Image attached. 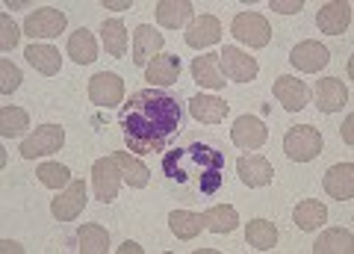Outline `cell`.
Instances as JSON below:
<instances>
[{"label": "cell", "mask_w": 354, "mask_h": 254, "mask_svg": "<svg viewBox=\"0 0 354 254\" xmlns=\"http://www.w3.org/2000/svg\"><path fill=\"white\" fill-rule=\"evenodd\" d=\"M180 101L171 92L153 89V86L130 95V101L118 113V125L124 130V145L130 154H139V157L169 148V142L180 134Z\"/></svg>", "instance_id": "cell-1"}, {"label": "cell", "mask_w": 354, "mask_h": 254, "mask_svg": "<svg viewBox=\"0 0 354 254\" xmlns=\"http://www.w3.org/2000/svg\"><path fill=\"white\" fill-rule=\"evenodd\" d=\"M162 172L177 186H195L201 195H216L225 183V154L209 142H192L165 154Z\"/></svg>", "instance_id": "cell-2"}, {"label": "cell", "mask_w": 354, "mask_h": 254, "mask_svg": "<svg viewBox=\"0 0 354 254\" xmlns=\"http://www.w3.org/2000/svg\"><path fill=\"white\" fill-rule=\"evenodd\" d=\"M283 151L286 157L295 163H310L322 154V134L313 125H295L286 130L283 136Z\"/></svg>", "instance_id": "cell-3"}, {"label": "cell", "mask_w": 354, "mask_h": 254, "mask_svg": "<svg viewBox=\"0 0 354 254\" xmlns=\"http://www.w3.org/2000/svg\"><path fill=\"white\" fill-rule=\"evenodd\" d=\"M65 145V130L59 125H41L36 127V134H30L21 142V157L24 160H36V157H48L57 154Z\"/></svg>", "instance_id": "cell-4"}, {"label": "cell", "mask_w": 354, "mask_h": 254, "mask_svg": "<svg viewBox=\"0 0 354 254\" xmlns=\"http://www.w3.org/2000/svg\"><path fill=\"white\" fill-rule=\"evenodd\" d=\"M230 33L236 36V42L248 48H266L272 39V27L260 12H239L230 24Z\"/></svg>", "instance_id": "cell-5"}, {"label": "cell", "mask_w": 354, "mask_h": 254, "mask_svg": "<svg viewBox=\"0 0 354 254\" xmlns=\"http://www.w3.org/2000/svg\"><path fill=\"white\" fill-rule=\"evenodd\" d=\"M65 24H68V18H65L62 9H57V6H41L32 15H27V21H24V36H30V39H57L59 33L65 30Z\"/></svg>", "instance_id": "cell-6"}, {"label": "cell", "mask_w": 354, "mask_h": 254, "mask_svg": "<svg viewBox=\"0 0 354 254\" xmlns=\"http://www.w3.org/2000/svg\"><path fill=\"white\" fill-rule=\"evenodd\" d=\"M121 98H124V83L121 77L113 71H101L88 80V101L95 107H118Z\"/></svg>", "instance_id": "cell-7"}, {"label": "cell", "mask_w": 354, "mask_h": 254, "mask_svg": "<svg viewBox=\"0 0 354 254\" xmlns=\"http://www.w3.org/2000/svg\"><path fill=\"white\" fill-rule=\"evenodd\" d=\"M218 65H221V74L227 77V80L234 83H248L257 77L260 65L254 57H248V53H242L239 48H225L218 53Z\"/></svg>", "instance_id": "cell-8"}, {"label": "cell", "mask_w": 354, "mask_h": 254, "mask_svg": "<svg viewBox=\"0 0 354 254\" xmlns=\"http://www.w3.org/2000/svg\"><path fill=\"white\" fill-rule=\"evenodd\" d=\"M230 139H234L236 148L257 151L266 145V139H269V127H266L257 116H239L234 121V127H230Z\"/></svg>", "instance_id": "cell-9"}, {"label": "cell", "mask_w": 354, "mask_h": 254, "mask_svg": "<svg viewBox=\"0 0 354 254\" xmlns=\"http://www.w3.org/2000/svg\"><path fill=\"white\" fill-rule=\"evenodd\" d=\"M83 207H86V183L71 181L50 201V213H53V219H59V222H71V219H77L83 213Z\"/></svg>", "instance_id": "cell-10"}, {"label": "cell", "mask_w": 354, "mask_h": 254, "mask_svg": "<svg viewBox=\"0 0 354 254\" xmlns=\"http://www.w3.org/2000/svg\"><path fill=\"white\" fill-rule=\"evenodd\" d=\"M92 183H95V195L97 201H115L118 195V183H121V172H118V163L113 157H104L92 165Z\"/></svg>", "instance_id": "cell-11"}, {"label": "cell", "mask_w": 354, "mask_h": 254, "mask_svg": "<svg viewBox=\"0 0 354 254\" xmlns=\"http://www.w3.org/2000/svg\"><path fill=\"white\" fill-rule=\"evenodd\" d=\"M145 80L153 86V89L174 86L180 80V57H177V53H157L145 69Z\"/></svg>", "instance_id": "cell-12"}, {"label": "cell", "mask_w": 354, "mask_h": 254, "mask_svg": "<svg viewBox=\"0 0 354 254\" xmlns=\"http://www.w3.org/2000/svg\"><path fill=\"white\" fill-rule=\"evenodd\" d=\"M236 172H239V181L251 186V190H260V186H269L274 178V169L272 163L263 157V154H248V157H239L236 163Z\"/></svg>", "instance_id": "cell-13"}, {"label": "cell", "mask_w": 354, "mask_h": 254, "mask_svg": "<svg viewBox=\"0 0 354 254\" xmlns=\"http://www.w3.org/2000/svg\"><path fill=\"white\" fill-rule=\"evenodd\" d=\"M162 33H157L151 24H139L133 33V62L139 69H148V62L162 51Z\"/></svg>", "instance_id": "cell-14"}, {"label": "cell", "mask_w": 354, "mask_h": 254, "mask_svg": "<svg viewBox=\"0 0 354 254\" xmlns=\"http://www.w3.org/2000/svg\"><path fill=\"white\" fill-rule=\"evenodd\" d=\"M274 98H278V104L286 109V113H298V109L307 107L310 89L304 86V80H295V77L283 74L274 80Z\"/></svg>", "instance_id": "cell-15"}, {"label": "cell", "mask_w": 354, "mask_h": 254, "mask_svg": "<svg viewBox=\"0 0 354 254\" xmlns=\"http://www.w3.org/2000/svg\"><path fill=\"white\" fill-rule=\"evenodd\" d=\"M328 60H330L328 48H325V45H319V42H313V39L298 42V45L292 48V53H290V62L295 65L298 71H307V74H313V71H319V69H325Z\"/></svg>", "instance_id": "cell-16"}, {"label": "cell", "mask_w": 354, "mask_h": 254, "mask_svg": "<svg viewBox=\"0 0 354 254\" xmlns=\"http://www.w3.org/2000/svg\"><path fill=\"white\" fill-rule=\"evenodd\" d=\"M348 104V89L339 77H325L316 83V107L322 113H339Z\"/></svg>", "instance_id": "cell-17"}, {"label": "cell", "mask_w": 354, "mask_h": 254, "mask_svg": "<svg viewBox=\"0 0 354 254\" xmlns=\"http://www.w3.org/2000/svg\"><path fill=\"white\" fill-rule=\"evenodd\" d=\"M351 24V3H325L316 15V27L328 36H342Z\"/></svg>", "instance_id": "cell-18"}, {"label": "cell", "mask_w": 354, "mask_h": 254, "mask_svg": "<svg viewBox=\"0 0 354 254\" xmlns=\"http://www.w3.org/2000/svg\"><path fill=\"white\" fill-rule=\"evenodd\" d=\"M192 77L198 86L204 89H225V74H221V65H218V53H204V57H195L192 60Z\"/></svg>", "instance_id": "cell-19"}, {"label": "cell", "mask_w": 354, "mask_h": 254, "mask_svg": "<svg viewBox=\"0 0 354 254\" xmlns=\"http://www.w3.org/2000/svg\"><path fill=\"white\" fill-rule=\"evenodd\" d=\"M216 42H221V24H218L216 15H201L186 27V45L189 48L201 51V48L216 45Z\"/></svg>", "instance_id": "cell-20"}, {"label": "cell", "mask_w": 354, "mask_h": 254, "mask_svg": "<svg viewBox=\"0 0 354 254\" xmlns=\"http://www.w3.org/2000/svg\"><path fill=\"white\" fill-rule=\"evenodd\" d=\"M325 192L337 201H351L354 195V165L351 163H339L330 165L325 174Z\"/></svg>", "instance_id": "cell-21"}, {"label": "cell", "mask_w": 354, "mask_h": 254, "mask_svg": "<svg viewBox=\"0 0 354 254\" xmlns=\"http://www.w3.org/2000/svg\"><path fill=\"white\" fill-rule=\"evenodd\" d=\"M113 160L118 163L121 181L130 183L133 190H145L148 181H151V172H148V165H145V163H142L139 157H133L130 151H115V154H113Z\"/></svg>", "instance_id": "cell-22"}, {"label": "cell", "mask_w": 354, "mask_h": 254, "mask_svg": "<svg viewBox=\"0 0 354 254\" xmlns=\"http://www.w3.org/2000/svg\"><path fill=\"white\" fill-rule=\"evenodd\" d=\"M189 113L195 121H201V125H218V121L227 116V104L216 95H195L189 101Z\"/></svg>", "instance_id": "cell-23"}, {"label": "cell", "mask_w": 354, "mask_h": 254, "mask_svg": "<svg viewBox=\"0 0 354 254\" xmlns=\"http://www.w3.org/2000/svg\"><path fill=\"white\" fill-rule=\"evenodd\" d=\"M192 12L195 9H192L189 0H162V3H157V21L162 27H169V30L189 24Z\"/></svg>", "instance_id": "cell-24"}, {"label": "cell", "mask_w": 354, "mask_h": 254, "mask_svg": "<svg viewBox=\"0 0 354 254\" xmlns=\"http://www.w3.org/2000/svg\"><path fill=\"white\" fill-rule=\"evenodd\" d=\"M354 237L348 228H330L313 242V254H351Z\"/></svg>", "instance_id": "cell-25"}, {"label": "cell", "mask_w": 354, "mask_h": 254, "mask_svg": "<svg viewBox=\"0 0 354 254\" xmlns=\"http://www.w3.org/2000/svg\"><path fill=\"white\" fill-rule=\"evenodd\" d=\"M24 57H27V62L32 65V69H36L39 74H44V77L59 74V69H62V57L53 45H30Z\"/></svg>", "instance_id": "cell-26"}, {"label": "cell", "mask_w": 354, "mask_h": 254, "mask_svg": "<svg viewBox=\"0 0 354 254\" xmlns=\"http://www.w3.org/2000/svg\"><path fill=\"white\" fill-rule=\"evenodd\" d=\"M292 219L301 230H316L328 222V207L322 201H316V198H304L301 204H295Z\"/></svg>", "instance_id": "cell-27"}, {"label": "cell", "mask_w": 354, "mask_h": 254, "mask_svg": "<svg viewBox=\"0 0 354 254\" xmlns=\"http://www.w3.org/2000/svg\"><path fill=\"white\" fill-rule=\"evenodd\" d=\"M201 219H204V228L213 230V234H234L236 225H239V213H236V210L230 207V204H216V207H209Z\"/></svg>", "instance_id": "cell-28"}, {"label": "cell", "mask_w": 354, "mask_h": 254, "mask_svg": "<svg viewBox=\"0 0 354 254\" xmlns=\"http://www.w3.org/2000/svg\"><path fill=\"white\" fill-rule=\"evenodd\" d=\"M245 239L248 246H254L257 251H272L278 246V228L269 219H251L248 228H245Z\"/></svg>", "instance_id": "cell-29"}, {"label": "cell", "mask_w": 354, "mask_h": 254, "mask_svg": "<svg viewBox=\"0 0 354 254\" xmlns=\"http://www.w3.org/2000/svg\"><path fill=\"white\" fill-rule=\"evenodd\" d=\"M68 57L77 65H88V62L97 60V42H95V36L86 27L71 33V39H68Z\"/></svg>", "instance_id": "cell-30"}, {"label": "cell", "mask_w": 354, "mask_h": 254, "mask_svg": "<svg viewBox=\"0 0 354 254\" xmlns=\"http://www.w3.org/2000/svg\"><path fill=\"white\" fill-rule=\"evenodd\" d=\"M101 39H104V48H106L109 57L121 60L127 53V30H124V24H121L118 18L104 21L101 24Z\"/></svg>", "instance_id": "cell-31"}, {"label": "cell", "mask_w": 354, "mask_h": 254, "mask_svg": "<svg viewBox=\"0 0 354 254\" xmlns=\"http://www.w3.org/2000/svg\"><path fill=\"white\" fill-rule=\"evenodd\" d=\"M169 228L177 239H195L204 230V219L198 213H189V210H174L169 216Z\"/></svg>", "instance_id": "cell-32"}, {"label": "cell", "mask_w": 354, "mask_h": 254, "mask_svg": "<svg viewBox=\"0 0 354 254\" xmlns=\"http://www.w3.org/2000/svg\"><path fill=\"white\" fill-rule=\"evenodd\" d=\"M77 242H80L83 254H106L109 248V234L101 225H83L77 230Z\"/></svg>", "instance_id": "cell-33"}, {"label": "cell", "mask_w": 354, "mask_h": 254, "mask_svg": "<svg viewBox=\"0 0 354 254\" xmlns=\"http://www.w3.org/2000/svg\"><path fill=\"white\" fill-rule=\"evenodd\" d=\"M27 127H30V116L21 107H3L0 109V136L3 139L27 134Z\"/></svg>", "instance_id": "cell-34"}, {"label": "cell", "mask_w": 354, "mask_h": 254, "mask_svg": "<svg viewBox=\"0 0 354 254\" xmlns=\"http://www.w3.org/2000/svg\"><path fill=\"white\" fill-rule=\"evenodd\" d=\"M36 174L50 190H65V186L71 183V172H68V165H62V163H41Z\"/></svg>", "instance_id": "cell-35"}, {"label": "cell", "mask_w": 354, "mask_h": 254, "mask_svg": "<svg viewBox=\"0 0 354 254\" xmlns=\"http://www.w3.org/2000/svg\"><path fill=\"white\" fill-rule=\"evenodd\" d=\"M0 74H3V80H0V92H3V95H12L18 86H21V71H18L9 60H3V62H0Z\"/></svg>", "instance_id": "cell-36"}, {"label": "cell", "mask_w": 354, "mask_h": 254, "mask_svg": "<svg viewBox=\"0 0 354 254\" xmlns=\"http://www.w3.org/2000/svg\"><path fill=\"white\" fill-rule=\"evenodd\" d=\"M0 30H3V36H0V48L3 51H12L18 45V39H21V33L18 27L12 24V18L9 15H0Z\"/></svg>", "instance_id": "cell-37"}, {"label": "cell", "mask_w": 354, "mask_h": 254, "mask_svg": "<svg viewBox=\"0 0 354 254\" xmlns=\"http://www.w3.org/2000/svg\"><path fill=\"white\" fill-rule=\"evenodd\" d=\"M272 9H274V12H283V15H295V12H301V9H304V3H301V0H295V3H292V0H283V3H281V0H272Z\"/></svg>", "instance_id": "cell-38"}, {"label": "cell", "mask_w": 354, "mask_h": 254, "mask_svg": "<svg viewBox=\"0 0 354 254\" xmlns=\"http://www.w3.org/2000/svg\"><path fill=\"white\" fill-rule=\"evenodd\" d=\"M351 127H354V118L348 116V118H346V125H342V139H346V142H348V145H351V142H354V134H351Z\"/></svg>", "instance_id": "cell-39"}, {"label": "cell", "mask_w": 354, "mask_h": 254, "mask_svg": "<svg viewBox=\"0 0 354 254\" xmlns=\"http://www.w3.org/2000/svg\"><path fill=\"white\" fill-rule=\"evenodd\" d=\"M101 6L104 9H118V12H121V9H130V0H118V3H113V0H104Z\"/></svg>", "instance_id": "cell-40"}, {"label": "cell", "mask_w": 354, "mask_h": 254, "mask_svg": "<svg viewBox=\"0 0 354 254\" xmlns=\"http://www.w3.org/2000/svg\"><path fill=\"white\" fill-rule=\"evenodd\" d=\"M118 251H121V254H127V251H133V254H139V251H142V248H139V246H136V242H124V246H121V248H118Z\"/></svg>", "instance_id": "cell-41"}, {"label": "cell", "mask_w": 354, "mask_h": 254, "mask_svg": "<svg viewBox=\"0 0 354 254\" xmlns=\"http://www.w3.org/2000/svg\"><path fill=\"white\" fill-rule=\"evenodd\" d=\"M3 251H21V246H18V242H3Z\"/></svg>", "instance_id": "cell-42"}]
</instances>
